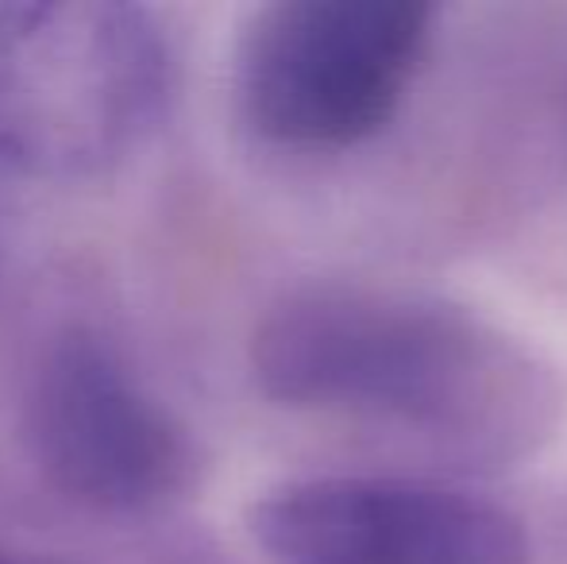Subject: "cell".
<instances>
[{
    "label": "cell",
    "mask_w": 567,
    "mask_h": 564,
    "mask_svg": "<svg viewBox=\"0 0 567 564\" xmlns=\"http://www.w3.org/2000/svg\"><path fill=\"white\" fill-rule=\"evenodd\" d=\"M425 0H270L244 20L231 54L236 116L290 155H340L402 116L436 47Z\"/></svg>",
    "instance_id": "cell-3"
},
{
    "label": "cell",
    "mask_w": 567,
    "mask_h": 564,
    "mask_svg": "<svg viewBox=\"0 0 567 564\" xmlns=\"http://www.w3.org/2000/svg\"><path fill=\"white\" fill-rule=\"evenodd\" d=\"M556 124H560L564 140H567V70H564V82L556 90Z\"/></svg>",
    "instance_id": "cell-6"
},
{
    "label": "cell",
    "mask_w": 567,
    "mask_h": 564,
    "mask_svg": "<svg viewBox=\"0 0 567 564\" xmlns=\"http://www.w3.org/2000/svg\"><path fill=\"white\" fill-rule=\"evenodd\" d=\"M244 522L270 564H533L522 514L444 475H298Z\"/></svg>",
    "instance_id": "cell-4"
},
{
    "label": "cell",
    "mask_w": 567,
    "mask_h": 564,
    "mask_svg": "<svg viewBox=\"0 0 567 564\" xmlns=\"http://www.w3.org/2000/svg\"><path fill=\"white\" fill-rule=\"evenodd\" d=\"M0 564H28V561H20V557H12V553L0 550Z\"/></svg>",
    "instance_id": "cell-7"
},
{
    "label": "cell",
    "mask_w": 567,
    "mask_h": 564,
    "mask_svg": "<svg viewBox=\"0 0 567 564\" xmlns=\"http://www.w3.org/2000/svg\"><path fill=\"white\" fill-rule=\"evenodd\" d=\"M267 402L390 437L449 475H498L560 437L553 360L449 294L371 279H306L247 340Z\"/></svg>",
    "instance_id": "cell-1"
},
{
    "label": "cell",
    "mask_w": 567,
    "mask_h": 564,
    "mask_svg": "<svg viewBox=\"0 0 567 564\" xmlns=\"http://www.w3.org/2000/svg\"><path fill=\"white\" fill-rule=\"evenodd\" d=\"M28 425L47 480L97 514L163 511L197 475L189 429L85 329L62 332L47 348Z\"/></svg>",
    "instance_id": "cell-5"
},
{
    "label": "cell",
    "mask_w": 567,
    "mask_h": 564,
    "mask_svg": "<svg viewBox=\"0 0 567 564\" xmlns=\"http://www.w3.org/2000/svg\"><path fill=\"white\" fill-rule=\"evenodd\" d=\"M171 39L127 0L0 4V163L39 182L113 171L171 105Z\"/></svg>",
    "instance_id": "cell-2"
}]
</instances>
